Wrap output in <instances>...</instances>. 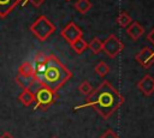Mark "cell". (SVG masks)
Segmentation results:
<instances>
[{"label":"cell","instance_id":"23","mask_svg":"<svg viewBox=\"0 0 154 138\" xmlns=\"http://www.w3.org/2000/svg\"><path fill=\"white\" fill-rule=\"evenodd\" d=\"M146 38H147V41H148V42L154 47V28L149 31V34L146 36Z\"/></svg>","mask_w":154,"mask_h":138},{"label":"cell","instance_id":"20","mask_svg":"<svg viewBox=\"0 0 154 138\" xmlns=\"http://www.w3.org/2000/svg\"><path fill=\"white\" fill-rule=\"evenodd\" d=\"M47 58H48V55L47 54H45V53H42V52H37L36 54H35V56H34V65H41V64H45L46 61H47Z\"/></svg>","mask_w":154,"mask_h":138},{"label":"cell","instance_id":"12","mask_svg":"<svg viewBox=\"0 0 154 138\" xmlns=\"http://www.w3.org/2000/svg\"><path fill=\"white\" fill-rule=\"evenodd\" d=\"M18 101L24 106V107H29L34 103V94L31 92L30 89H23L22 92L18 96Z\"/></svg>","mask_w":154,"mask_h":138},{"label":"cell","instance_id":"6","mask_svg":"<svg viewBox=\"0 0 154 138\" xmlns=\"http://www.w3.org/2000/svg\"><path fill=\"white\" fill-rule=\"evenodd\" d=\"M135 60L144 68H149L154 64V49L150 47H143L140 52L136 53Z\"/></svg>","mask_w":154,"mask_h":138},{"label":"cell","instance_id":"11","mask_svg":"<svg viewBox=\"0 0 154 138\" xmlns=\"http://www.w3.org/2000/svg\"><path fill=\"white\" fill-rule=\"evenodd\" d=\"M22 0H0V18H5Z\"/></svg>","mask_w":154,"mask_h":138},{"label":"cell","instance_id":"5","mask_svg":"<svg viewBox=\"0 0 154 138\" xmlns=\"http://www.w3.org/2000/svg\"><path fill=\"white\" fill-rule=\"evenodd\" d=\"M124 49V43L114 35L111 34L108 35L103 41H102V52L109 58L114 59L117 58Z\"/></svg>","mask_w":154,"mask_h":138},{"label":"cell","instance_id":"10","mask_svg":"<svg viewBox=\"0 0 154 138\" xmlns=\"http://www.w3.org/2000/svg\"><path fill=\"white\" fill-rule=\"evenodd\" d=\"M17 74L22 76V77H25V78H34V74H35V67H34V64L25 60L23 61L18 70H17Z\"/></svg>","mask_w":154,"mask_h":138},{"label":"cell","instance_id":"2","mask_svg":"<svg viewBox=\"0 0 154 138\" xmlns=\"http://www.w3.org/2000/svg\"><path fill=\"white\" fill-rule=\"evenodd\" d=\"M35 74L34 79L38 80L41 84L52 89L53 91L60 90L65 83L72 77L71 71L61 64V61L53 54H49L47 61L41 65H34Z\"/></svg>","mask_w":154,"mask_h":138},{"label":"cell","instance_id":"1","mask_svg":"<svg viewBox=\"0 0 154 138\" xmlns=\"http://www.w3.org/2000/svg\"><path fill=\"white\" fill-rule=\"evenodd\" d=\"M123 103V95L108 80H102L97 88L94 89L89 96H87L85 103L77 108L91 107L101 118L108 119L114 112L118 110V108L122 107Z\"/></svg>","mask_w":154,"mask_h":138},{"label":"cell","instance_id":"16","mask_svg":"<svg viewBox=\"0 0 154 138\" xmlns=\"http://www.w3.org/2000/svg\"><path fill=\"white\" fill-rule=\"evenodd\" d=\"M73 7L79 12V13H87L91 8V2L89 0H77L73 4Z\"/></svg>","mask_w":154,"mask_h":138},{"label":"cell","instance_id":"7","mask_svg":"<svg viewBox=\"0 0 154 138\" xmlns=\"http://www.w3.org/2000/svg\"><path fill=\"white\" fill-rule=\"evenodd\" d=\"M60 35H61V37L65 38L69 43H71V42H73L75 40L81 38L82 35H83V32H82V30H81L73 22H70V23L60 31Z\"/></svg>","mask_w":154,"mask_h":138},{"label":"cell","instance_id":"18","mask_svg":"<svg viewBox=\"0 0 154 138\" xmlns=\"http://www.w3.org/2000/svg\"><path fill=\"white\" fill-rule=\"evenodd\" d=\"M14 80L22 89H30V86L34 82V78H25V77H22L19 74H16Z\"/></svg>","mask_w":154,"mask_h":138},{"label":"cell","instance_id":"22","mask_svg":"<svg viewBox=\"0 0 154 138\" xmlns=\"http://www.w3.org/2000/svg\"><path fill=\"white\" fill-rule=\"evenodd\" d=\"M43 1H45V0H23V1H22V5L24 6L26 2H30L32 6H35V7H38V6H40V5H41Z\"/></svg>","mask_w":154,"mask_h":138},{"label":"cell","instance_id":"15","mask_svg":"<svg viewBox=\"0 0 154 138\" xmlns=\"http://www.w3.org/2000/svg\"><path fill=\"white\" fill-rule=\"evenodd\" d=\"M94 71H95V73H96L99 77L103 78V77H106V76L108 74L109 67H108V65H107L105 61H99V62L95 65Z\"/></svg>","mask_w":154,"mask_h":138},{"label":"cell","instance_id":"27","mask_svg":"<svg viewBox=\"0 0 154 138\" xmlns=\"http://www.w3.org/2000/svg\"><path fill=\"white\" fill-rule=\"evenodd\" d=\"M22 1H23V0H22Z\"/></svg>","mask_w":154,"mask_h":138},{"label":"cell","instance_id":"21","mask_svg":"<svg viewBox=\"0 0 154 138\" xmlns=\"http://www.w3.org/2000/svg\"><path fill=\"white\" fill-rule=\"evenodd\" d=\"M100 138H120L113 130H106L102 134H101V137Z\"/></svg>","mask_w":154,"mask_h":138},{"label":"cell","instance_id":"4","mask_svg":"<svg viewBox=\"0 0 154 138\" xmlns=\"http://www.w3.org/2000/svg\"><path fill=\"white\" fill-rule=\"evenodd\" d=\"M31 34L40 41H46L48 37H51L55 31V25L46 17V16H38L34 23L30 25Z\"/></svg>","mask_w":154,"mask_h":138},{"label":"cell","instance_id":"13","mask_svg":"<svg viewBox=\"0 0 154 138\" xmlns=\"http://www.w3.org/2000/svg\"><path fill=\"white\" fill-rule=\"evenodd\" d=\"M70 46H71L72 50H73L76 54H82V53L88 48V42L84 41V40L81 37V38H77V40H75L73 42H71Z\"/></svg>","mask_w":154,"mask_h":138},{"label":"cell","instance_id":"9","mask_svg":"<svg viewBox=\"0 0 154 138\" xmlns=\"http://www.w3.org/2000/svg\"><path fill=\"white\" fill-rule=\"evenodd\" d=\"M126 34L128 36L134 40L137 41L143 34H144V28L138 23V22H132L128 28H126Z\"/></svg>","mask_w":154,"mask_h":138},{"label":"cell","instance_id":"26","mask_svg":"<svg viewBox=\"0 0 154 138\" xmlns=\"http://www.w3.org/2000/svg\"><path fill=\"white\" fill-rule=\"evenodd\" d=\"M66 1H70V0H66Z\"/></svg>","mask_w":154,"mask_h":138},{"label":"cell","instance_id":"19","mask_svg":"<svg viewBox=\"0 0 154 138\" xmlns=\"http://www.w3.org/2000/svg\"><path fill=\"white\" fill-rule=\"evenodd\" d=\"M93 90H94V89H93L91 84H90L88 80H83V82L78 85V91H79V94H81V95L89 96V95L91 94V91H93Z\"/></svg>","mask_w":154,"mask_h":138},{"label":"cell","instance_id":"3","mask_svg":"<svg viewBox=\"0 0 154 138\" xmlns=\"http://www.w3.org/2000/svg\"><path fill=\"white\" fill-rule=\"evenodd\" d=\"M31 92L34 94V109H41L46 110L51 104H53L58 97L57 92L53 91L52 89L47 88L46 85L41 84L38 80L34 79L31 86H30Z\"/></svg>","mask_w":154,"mask_h":138},{"label":"cell","instance_id":"17","mask_svg":"<svg viewBox=\"0 0 154 138\" xmlns=\"http://www.w3.org/2000/svg\"><path fill=\"white\" fill-rule=\"evenodd\" d=\"M88 48L91 50L93 54H99L102 50V41L99 37H94L88 43Z\"/></svg>","mask_w":154,"mask_h":138},{"label":"cell","instance_id":"8","mask_svg":"<svg viewBox=\"0 0 154 138\" xmlns=\"http://www.w3.org/2000/svg\"><path fill=\"white\" fill-rule=\"evenodd\" d=\"M137 89L144 96H150L154 92V78L149 74L143 76L137 83Z\"/></svg>","mask_w":154,"mask_h":138},{"label":"cell","instance_id":"14","mask_svg":"<svg viewBox=\"0 0 154 138\" xmlns=\"http://www.w3.org/2000/svg\"><path fill=\"white\" fill-rule=\"evenodd\" d=\"M131 23H132V18H131V16H130L128 12L123 11V12H120V13L117 16V24H118L119 26H122V28H128Z\"/></svg>","mask_w":154,"mask_h":138},{"label":"cell","instance_id":"24","mask_svg":"<svg viewBox=\"0 0 154 138\" xmlns=\"http://www.w3.org/2000/svg\"><path fill=\"white\" fill-rule=\"evenodd\" d=\"M0 138H14L10 132H4L1 136H0Z\"/></svg>","mask_w":154,"mask_h":138},{"label":"cell","instance_id":"25","mask_svg":"<svg viewBox=\"0 0 154 138\" xmlns=\"http://www.w3.org/2000/svg\"><path fill=\"white\" fill-rule=\"evenodd\" d=\"M52 138H58V137H52Z\"/></svg>","mask_w":154,"mask_h":138}]
</instances>
